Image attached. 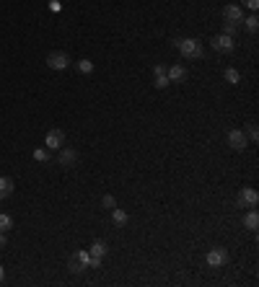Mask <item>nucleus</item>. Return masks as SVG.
<instances>
[{
	"mask_svg": "<svg viewBox=\"0 0 259 287\" xmlns=\"http://www.w3.org/2000/svg\"><path fill=\"white\" fill-rule=\"evenodd\" d=\"M174 47H177V50L182 52V57H187V60H202V55H205V47H202L200 39H177Z\"/></svg>",
	"mask_w": 259,
	"mask_h": 287,
	"instance_id": "1",
	"label": "nucleus"
},
{
	"mask_svg": "<svg viewBox=\"0 0 259 287\" xmlns=\"http://www.w3.org/2000/svg\"><path fill=\"white\" fill-rule=\"evenodd\" d=\"M205 261H207V267H212V269L226 267V264H228V249H223V246L210 249V251H207V256H205Z\"/></svg>",
	"mask_w": 259,
	"mask_h": 287,
	"instance_id": "6",
	"label": "nucleus"
},
{
	"mask_svg": "<svg viewBox=\"0 0 259 287\" xmlns=\"http://www.w3.org/2000/svg\"><path fill=\"white\" fill-rule=\"evenodd\" d=\"M31 156H34L36 163H50V161H52V156H50V150H47V148H36Z\"/></svg>",
	"mask_w": 259,
	"mask_h": 287,
	"instance_id": "19",
	"label": "nucleus"
},
{
	"mask_svg": "<svg viewBox=\"0 0 259 287\" xmlns=\"http://www.w3.org/2000/svg\"><path fill=\"white\" fill-rule=\"evenodd\" d=\"M244 228L246 230H256L259 228V212L254 207H249V212L244 215Z\"/></svg>",
	"mask_w": 259,
	"mask_h": 287,
	"instance_id": "15",
	"label": "nucleus"
},
{
	"mask_svg": "<svg viewBox=\"0 0 259 287\" xmlns=\"http://www.w3.org/2000/svg\"><path fill=\"white\" fill-rule=\"evenodd\" d=\"M75 68H78V73H83V75H91V73H94V62H91V60H78Z\"/></svg>",
	"mask_w": 259,
	"mask_h": 287,
	"instance_id": "20",
	"label": "nucleus"
},
{
	"mask_svg": "<svg viewBox=\"0 0 259 287\" xmlns=\"http://www.w3.org/2000/svg\"><path fill=\"white\" fill-rule=\"evenodd\" d=\"M78 161H80V156H78L75 148H65V145H62V148L57 150V166H62V168H75Z\"/></svg>",
	"mask_w": 259,
	"mask_h": 287,
	"instance_id": "5",
	"label": "nucleus"
},
{
	"mask_svg": "<svg viewBox=\"0 0 259 287\" xmlns=\"http://www.w3.org/2000/svg\"><path fill=\"white\" fill-rule=\"evenodd\" d=\"M112 220H114V225H119V228H122V225H127V223H130V215H127L122 207H114V210H112Z\"/></svg>",
	"mask_w": 259,
	"mask_h": 287,
	"instance_id": "16",
	"label": "nucleus"
},
{
	"mask_svg": "<svg viewBox=\"0 0 259 287\" xmlns=\"http://www.w3.org/2000/svg\"><path fill=\"white\" fill-rule=\"evenodd\" d=\"M226 140H228L231 150H236V153H244L246 145H249V140H246V135H244V129H231Z\"/></svg>",
	"mask_w": 259,
	"mask_h": 287,
	"instance_id": "7",
	"label": "nucleus"
},
{
	"mask_svg": "<svg viewBox=\"0 0 259 287\" xmlns=\"http://www.w3.org/2000/svg\"><path fill=\"white\" fill-rule=\"evenodd\" d=\"M239 31H241V24H236V21H223V34L226 36H239Z\"/></svg>",
	"mask_w": 259,
	"mask_h": 287,
	"instance_id": "18",
	"label": "nucleus"
},
{
	"mask_svg": "<svg viewBox=\"0 0 259 287\" xmlns=\"http://www.w3.org/2000/svg\"><path fill=\"white\" fill-rule=\"evenodd\" d=\"M62 145H65V132L60 127H52L47 132V137H45V148L47 150H60Z\"/></svg>",
	"mask_w": 259,
	"mask_h": 287,
	"instance_id": "8",
	"label": "nucleus"
},
{
	"mask_svg": "<svg viewBox=\"0 0 259 287\" xmlns=\"http://www.w3.org/2000/svg\"><path fill=\"white\" fill-rule=\"evenodd\" d=\"M249 140L256 142L259 140V132H256V124H249Z\"/></svg>",
	"mask_w": 259,
	"mask_h": 287,
	"instance_id": "24",
	"label": "nucleus"
},
{
	"mask_svg": "<svg viewBox=\"0 0 259 287\" xmlns=\"http://www.w3.org/2000/svg\"><path fill=\"white\" fill-rule=\"evenodd\" d=\"M106 254H109V249H106V244H104V241H94V244L89 246V256H91V261H89V269H99Z\"/></svg>",
	"mask_w": 259,
	"mask_h": 287,
	"instance_id": "3",
	"label": "nucleus"
},
{
	"mask_svg": "<svg viewBox=\"0 0 259 287\" xmlns=\"http://www.w3.org/2000/svg\"><path fill=\"white\" fill-rule=\"evenodd\" d=\"M16 192V184L11 176H0V200H8V197H13Z\"/></svg>",
	"mask_w": 259,
	"mask_h": 287,
	"instance_id": "12",
	"label": "nucleus"
},
{
	"mask_svg": "<svg viewBox=\"0 0 259 287\" xmlns=\"http://www.w3.org/2000/svg\"><path fill=\"white\" fill-rule=\"evenodd\" d=\"M68 269H70L73 274H83L89 267H85V261H83V259L78 256V251H75V254L70 256V261H68Z\"/></svg>",
	"mask_w": 259,
	"mask_h": 287,
	"instance_id": "13",
	"label": "nucleus"
},
{
	"mask_svg": "<svg viewBox=\"0 0 259 287\" xmlns=\"http://www.w3.org/2000/svg\"><path fill=\"white\" fill-rule=\"evenodd\" d=\"M241 29H246L251 36L259 31V16L256 13H251V16H244V21H241Z\"/></svg>",
	"mask_w": 259,
	"mask_h": 287,
	"instance_id": "14",
	"label": "nucleus"
},
{
	"mask_svg": "<svg viewBox=\"0 0 259 287\" xmlns=\"http://www.w3.org/2000/svg\"><path fill=\"white\" fill-rule=\"evenodd\" d=\"M210 47L215 52H221V55H231V52H236V39L226 36V34H218V36L210 39Z\"/></svg>",
	"mask_w": 259,
	"mask_h": 287,
	"instance_id": "4",
	"label": "nucleus"
},
{
	"mask_svg": "<svg viewBox=\"0 0 259 287\" xmlns=\"http://www.w3.org/2000/svg\"><path fill=\"white\" fill-rule=\"evenodd\" d=\"M223 78H226V83H231V85H239V83H241V73L236 70V68H226V70H223Z\"/></svg>",
	"mask_w": 259,
	"mask_h": 287,
	"instance_id": "17",
	"label": "nucleus"
},
{
	"mask_svg": "<svg viewBox=\"0 0 259 287\" xmlns=\"http://www.w3.org/2000/svg\"><path fill=\"white\" fill-rule=\"evenodd\" d=\"M153 85H156V88H166V85H171V83H168V75H158Z\"/></svg>",
	"mask_w": 259,
	"mask_h": 287,
	"instance_id": "23",
	"label": "nucleus"
},
{
	"mask_svg": "<svg viewBox=\"0 0 259 287\" xmlns=\"http://www.w3.org/2000/svg\"><path fill=\"white\" fill-rule=\"evenodd\" d=\"M70 65H73L70 55L62 52V50H55V52L47 55V68H50V70H68Z\"/></svg>",
	"mask_w": 259,
	"mask_h": 287,
	"instance_id": "2",
	"label": "nucleus"
},
{
	"mask_svg": "<svg viewBox=\"0 0 259 287\" xmlns=\"http://www.w3.org/2000/svg\"><path fill=\"white\" fill-rule=\"evenodd\" d=\"M236 200H239L241 207H256V205H259V192H256L254 186H244Z\"/></svg>",
	"mask_w": 259,
	"mask_h": 287,
	"instance_id": "9",
	"label": "nucleus"
},
{
	"mask_svg": "<svg viewBox=\"0 0 259 287\" xmlns=\"http://www.w3.org/2000/svg\"><path fill=\"white\" fill-rule=\"evenodd\" d=\"M244 6H246L249 11H254V13H256V8H259V0H244Z\"/></svg>",
	"mask_w": 259,
	"mask_h": 287,
	"instance_id": "25",
	"label": "nucleus"
},
{
	"mask_svg": "<svg viewBox=\"0 0 259 287\" xmlns=\"http://www.w3.org/2000/svg\"><path fill=\"white\" fill-rule=\"evenodd\" d=\"M223 21H236V24H241V21H244V8L236 6V3L226 6L223 8Z\"/></svg>",
	"mask_w": 259,
	"mask_h": 287,
	"instance_id": "10",
	"label": "nucleus"
},
{
	"mask_svg": "<svg viewBox=\"0 0 259 287\" xmlns=\"http://www.w3.org/2000/svg\"><path fill=\"white\" fill-rule=\"evenodd\" d=\"M11 228H13V217H11V215H6V212H0V230L8 233Z\"/></svg>",
	"mask_w": 259,
	"mask_h": 287,
	"instance_id": "21",
	"label": "nucleus"
},
{
	"mask_svg": "<svg viewBox=\"0 0 259 287\" xmlns=\"http://www.w3.org/2000/svg\"><path fill=\"white\" fill-rule=\"evenodd\" d=\"M101 207H106V210H114V207H117V200H114L112 194H104V197H101Z\"/></svg>",
	"mask_w": 259,
	"mask_h": 287,
	"instance_id": "22",
	"label": "nucleus"
},
{
	"mask_svg": "<svg viewBox=\"0 0 259 287\" xmlns=\"http://www.w3.org/2000/svg\"><path fill=\"white\" fill-rule=\"evenodd\" d=\"M6 244H8V238H6V233H3V230H0V249H3Z\"/></svg>",
	"mask_w": 259,
	"mask_h": 287,
	"instance_id": "26",
	"label": "nucleus"
},
{
	"mask_svg": "<svg viewBox=\"0 0 259 287\" xmlns=\"http://www.w3.org/2000/svg\"><path fill=\"white\" fill-rule=\"evenodd\" d=\"M3 279H6V269H3V264H0V284H3Z\"/></svg>",
	"mask_w": 259,
	"mask_h": 287,
	"instance_id": "27",
	"label": "nucleus"
},
{
	"mask_svg": "<svg viewBox=\"0 0 259 287\" xmlns=\"http://www.w3.org/2000/svg\"><path fill=\"white\" fill-rule=\"evenodd\" d=\"M168 75V83H184L187 80V68L184 65H171V68L166 70Z\"/></svg>",
	"mask_w": 259,
	"mask_h": 287,
	"instance_id": "11",
	"label": "nucleus"
}]
</instances>
